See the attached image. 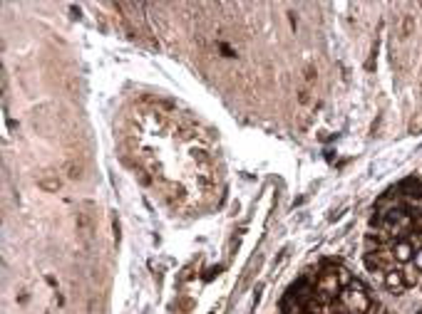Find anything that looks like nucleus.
<instances>
[{"mask_svg":"<svg viewBox=\"0 0 422 314\" xmlns=\"http://www.w3.org/2000/svg\"><path fill=\"white\" fill-rule=\"evenodd\" d=\"M373 299L363 282L353 280L333 302V314H370Z\"/></svg>","mask_w":422,"mask_h":314,"instance_id":"f257e3e1","label":"nucleus"},{"mask_svg":"<svg viewBox=\"0 0 422 314\" xmlns=\"http://www.w3.org/2000/svg\"><path fill=\"white\" fill-rule=\"evenodd\" d=\"M353 282V277L348 275V270L338 265H325L318 275V282H316V292L323 302L333 304L338 299V294L343 292V287H348Z\"/></svg>","mask_w":422,"mask_h":314,"instance_id":"f03ea898","label":"nucleus"},{"mask_svg":"<svg viewBox=\"0 0 422 314\" xmlns=\"http://www.w3.org/2000/svg\"><path fill=\"white\" fill-rule=\"evenodd\" d=\"M316 290L306 287V285H293L291 294L286 297L283 302V312L286 314H318V302L313 297Z\"/></svg>","mask_w":422,"mask_h":314,"instance_id":"7ed1b4c3","label":"nucleus"},{"mask_svg":"<svg viewBox=\"0 0 422 314\" xmlns=\"http://www.w3.org/2000/svg\"><path fill=\"white\" fill-rule=\"evenodd\" d=\"M393 253H385V250H378V253H367L365 257V265L370 267V270H393Z\"/></svg>","mask_w":422,"mask_h":314,"instance_id":"20e7f679","label":"nucleus"},{"mask_svg":"<svg viewBox=\"0 0 422 314\" xmlns=\"http://www.w3.org/2000/svg\"><path fill=\"white\" fill-rule=\"evenodd\" d=\"M385 287H388L393 294H400L402 290L407 287L405 275H402L400 270H395V267H393V270H388V272H385Z\"/></svg>","mask_w":422,"mask_h":314,"instance_id":"39448f33","label":"nucleus"},{"mask_svg":"<svg viewBox=\"0 0 422 314\" xmlns=\"http://www.w3.org/2000/svg\"><path fill=\"white\" fill-rule=\"evenodd\" d=\"M393 257H395V262H410L412 260V253H415V248H412V243L410 240H398V243L393 245Z\"/></svg>","mask_w":422,"mask_h":314,"instance_id":"423d86ee","label":"nucleus"},{"mask_svg":"<svg viewBox=\"0 0 422 314\" xmlns=\"http://www.w3.org/2000/svg\"><path fill=\"white\" fill-rule=\"evenodd\" d=\"M92 230H94L92 218H90L87 213H77V233H80V238H83L85 243L92 238Z\"/></svg>","mask_w":422,"mask_h":314,"instance_id":"0eeeda50","label":"nucleus"},{"mask_svg":"<svg viewBox=\"0 0 422 314\" xmlns=\"http://www.w3.org/2000/svg\"><path fill=\"white\" fill-rule=\"evenodd\" d=\"M65 174H67V179L80 181L85 176V163L80 161V158H67V161H65Z\"/></svg>","mask_w":422,"mask_h":314,"instance_id":"6e6552de","label":"nucleus"},{"mask_svg":"<svg viewBox=\"0 0 422 314\" xmlns=\"http://www.w3.org/2000/svg\"><path fill=\"white\" fill-rule=\"evenodd\" d=\"M38 186L40 188H45V190H57L60 188V179H57V174H52V171H48V174H43L38 179Z\"/></svg>","mask_w":422,"mask_h":314,"instance_id":"1a4fd4ad","label":"nucleus"},{"mask_svg":"<svg viewBox=\"0 0 422 314\" xmlns=\"http://www.w3.org/2000/svg\"><path fill=\"white\" fill-rule=\"evenodd\" d=\"M400 190L407 195V198H422V184L415 179H407L405 184L400 186Z\"/></svg>","mask_w":422,"mask_h":314,"instance_id":"9d476101","label":"nucleus"},{"mask_svg":"<svg viewBox=\"0 0 422 314\" xmlns=\"http://www.w3.org/2000/svg\"><path fill=\"white\" fill-rule=\"evenodd\" d=\"M313 80H316V67L308 65L306 67V82H313Z\"/></svg>","mask_w":422,"mask_h":314,"instance_id":"9b49d317","label":"nucleus"},{"mask_svg":"<svg viewBox=\"0 0 422 314\" xmlns=\"http://www.w3.org/2000/svg\"><path fill=\"white\" fill-rule=\"evenodd\" d=\"M415 230H417V233L422 235V211H420V213H417V216H415Z\"/></svg>","mask_w":422,"mask_h":314,"instance_id":"f8f14e48","label":"nucleus"},{"mask_svg":"<svg viewBox=\"0 0 422 314\" xmlns=\"http://www.w3.org/2000/svg\"><path fill=\"white\" fill-rule=\"evenodd\" d=\"M415 267L417 270H422V248L417 250V255H415Z\"/></svg>","mask_w":422,"mask_h":314,"instance_id":"ddd939ff","label":"nucleus"}]
</instances>
